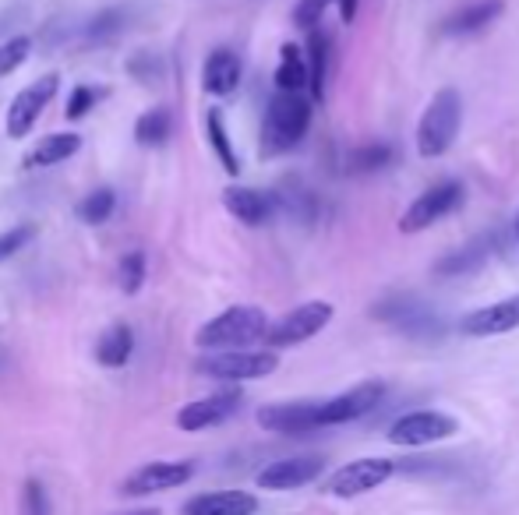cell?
<instances>
[{"instance_id":"cell-39","label":"cell","mask_w":519,"mask_h":515,"mask_svg":"<svg viewBox=\"0 0 519 515\" xmlns=\"http://www.w3.org/2000/svg\"><path fill=\"white\" fill-rule=\"evenodd\" d=\"M121 515H163L159 508H135V512H121Z\"/></svg>"},{"instance_id":"cell-1","label":"cell","mask_w":519,"mask_h":515,"mask_svg":"<svg viewBox=\"0 0 519 515\" xmlns=\"http://www.w3.org/2000/svg\"><path fill=\"white\" fill-rule=\"evenodd\" d=\"M269 318L255 304H234L212 321H205L195 336L198 350L226 353V350H248L251 343H262L269 336Z\"/></svg>"},{"instance_id":"cell-23","label":"cell","mask_w":519,"mask_h":515,"mask_svg":"<svg viewBox=\"0 0 519 515\" xmlns=\"http://www.w3.org/2000/svg\"><path fill=\"white\" fill-rule=\"evenodd\" d=\"M131 353H135V332H131L124 321H117L113 329H106L96 343V360L103 367H110V371H117V367L128 364Z\"/></svg>"},{"instance_id":"cell-12","label":"cell","mask_w":519,"mask_h":515,"mask_svg":"<svg viewBox=\"0 0 519 515\" xmlns=\"http://www.w3.org/2000/svg\"><path fill=\"white\" fill-rule=\"evenodd\" d=\"M519 329V293L505 300H495V304L474 307L459 318V332L470 339H488V336H505V332Z\"/></svg>"},{"instance_id":"cell-30","label":"cell","mask_w":519,"mask_h":515,"mask_svg":"<svg viewBox=\"0 0 519 515\" xmlns=\"http://www.w3.org/2000/svg\"><path fill=\"white\" fill-rule=\"evenodd\" d=\"M124 25H128V11L124 8H106V11H99L89 25H85V36H89L92 43H110V39L121 36Z\"/></svg>"},{"instance_id":"cell-32","label":"cell","mask_w":519,"mask_h":515,"mask_svg":"<svg viewBox=\"0 0 519 515\" xmlns=\"http://www.w3.org/2000/svg\"><path fill=\"white\" fill-rule=\"evenodd\" d=\"M128 68V75L135 78V82H142V85H156L159 78H163V60L156 57V53H149V50H138L135 57L124 64Z\"/></svg>"},{"instance_id":"cell-38","label":"cell","mask_w":519,"mask_h":515,"mask_svg":"<svg viewBox=\"0 0 519 515\" xmlns=\"http://www.w3.org/2000/svg\"><path fill=\"white\" fill-rule=\"evenodd\" d=\"M336 4H339V18H343L346 25L354 22V18H357V4H361V0H336Z\"/></svg>"},{"instance_id":"cell-10","label":"cell","mask_w":519,"mask_h":515,"mask_svg":"<svg viewBox=\"0 0 519 515\" xmlns=\"http://www.w3.org/2000/svg\"><path fill=\"white\" fill-rule=\"evenodd\" d=\"M57 85H61V75H43L36 78L32 85H25L8 106V138H25L36 127V120L43 117V110L50 106V99L57 96Z\"/></svg>"},{"instance_id":"cell-31","label":"cell","mask_w":519,"mask_h":515,"mask_svg":"<svg viewBox=\"0 0 519 515\" xmlns=\"http://www.w3.org/2000/svg\"><path fill=\"white\" fill-rule=\"evenodd\" d=\"M117 283H121V290L128 293H138L145 286V254L142 251H128L121 258V265H117Z\"/></svg>"},{"instance_id":"cell-27","label":"cell","mask_w":519,"mask_h":515,"mask_svg":"<svg viewBox=\"0 0 519 515\" xmlns=\"http://www.w3.org/2000/svg\"><path fill=\"white\" fill-rule=\"evenodd\" d=\"M308 71H311V99L322 103L325 99V78H329V36L322 29H311L308 32Z\"/></svg>"},{"instance_id":"cell-19","label":"cell","mask_w":519,"mask_h":515,"mask_svg":"<svg viewBox=\"0 0 519 515\" xmlns=\"http://www.w3.org/2000/svg\"><path fill=\"white\" fill-rule=\"evenodd\" d=\"M495 244H498L495 233L474 237L467 247H459V251H449L445 258H438L435 272H438V276H470V272H477V269H484V265H488V258L495 254Z\"/></svg>"},{"instance_id":"cell-17","label":"cell","mask_w":519,"mask_h":515,"mask_svg":"<svg viewBox=\"0 0 519 515\" xmlns=\"http://www.w3.org/2000/svg\"><path fill=\"white\" fill-rule=\"evenodd\" d=\"M241 75H244V64L241 57H237L230 46H219V50H212L209 57H205V68H202V89L209 92V96H230V92H237V85H241Z\"/></svg>"},{"instance_id":"cell-28","label":"cell","mask_w":519,"mask_h":515,"mask_svg":"<svg viewBox=\"0 0 519 515\" xmlns=\"http://www.w3.org/2000/svg\"><path fill=\"white\" fill-rule=\"evenodd\" d=\"M113 209H117V195H113L110 187H96L92 195H85L82 202H78V219L89 226H99L106 223V219L113 216Z\"/></svg>"},{"instance_id":"cell-26","label":"cell","mask_w":519,"mask_h":515,"mask_svg":"<svg viewBox=\"0 0 519 515\" xmlns=\"http://www.w3.org/2000/svg\"><path fill=\"white\" fill-rule=\"evenodd\" d=\"M173 135V113L166 106H152L142 117L135 120V142L145 145V149H159L166 145Z\"/></svg>"},{"instance_id":"cell-15","label":"cell","mask_w":519,"mask_h":515,"mask_svg":"<svg viewBox=\"0 0 519 515\" xmlns=\"http://www.w3.org/2000/svg\"><path fill=\"white\" fill-rule=\"evenodd\" d=\"M318 410H322V403H315V399L269 403L258 410V427H265L272 434H308L318 431Z\"/></svg>"},{"instance_id":"cell-40","label":"cell","mask_w":519,"mask_h":515,"mask_svg":"<svg viewBox=\"0 0 519 515\" xmlns=\"http://www.w3.org/2000/svg\"><path fill=\"white\" fill-rule=\"evenodd\" d=\"M0 367H4V350H0Z\"/></svg>"},{"instance_id":"cell-25","label":"cell","mask_w":519,"mask_h":515,"mask_svg":"<svg viewBox=\"0 0 519 515\" xmlns=\"http://www.w3.org/2000/svg\"><path fill=\"white\" fill-rule=\"evenodd\" d=\"M205 135H209V145L216 152L219 166H223L230 177L241 173V159L234 152V142H230V131H226V120H223V110H209L205 113Z\"/></svg>"},{"instance_id":"cell-7","label":"cell","mask_w":519,"mask_h":515,"mask_svg":"<svg viewBox=\"0 0 519 515\" xmlns=\"http://www.w3.org/2000/svg\"><path fill=\"white\" fill-rule=\"evenodd\" d=\"M459 202H463V184H459V180H442V184L428 187V191L417 195L414 205L399 216V233H424L428 226H435L438 219L456 212Z\"/></svg>"},{"instance_id":"cell-5","label":"cell","mask_w":519,"mask_h":515,"mask_svg":"<svg viewBox=\"0 0 519 515\" xmlns=\"http://www.w3.org/2000/svg\"><path fill=\"white\" fill-rule=\"evenodd\" d=\"M279 367V357L272 350H226L198 360V374L216 381H258L269 378Z\"/></svg>"},{"instance_id":"cell-2","label":"cell","mask_w":519,"mask_h":515,"mask_svg":"<svg viewBox=\"0 0 519 515\" xmlns=\"http://www.w3.org/2000/svg\"><path fill=\"white\" fill-rule=\"evenodd\" d=\"M311 127V99L304 92H276L262 120V156H283L297 149Z\"/></svg>"},{"instance_id":"cell-18","label":"cell","mask_w":519,"mask_h":515,"mask_svg":"<svg viewBox=\"0 0 519 515\" xmlns=\"http://www.w3.org/2000/svg\"><path fill=\"white\" fill-rule=\"evenodd\" d=\"M223 205L226 212L244 226H262L272 219L276 212V202H272L265 191H255V187H241V184H230L223 191Z\"/></svg>"},{"instance_id":"cell-16","label":"cell","mask_w":519,"mask_h":515,"mask_svg":"<svg viewBox=\"0 0 519 515\" xmlns=\"http://www.w3.org/2000/svg\"><path fill=\"white\" fill-rule=\"evenodd\" d=\"M322 470H325L322 456L279 459V463H269L258 473V487H262V491H294V487H304L311 484V480H318Z\"/></svg>"},{"instance_id":"cell-13","label":"cell","mask_w":519,"mask_h":515,"mask_svg":"<svg viewBox=\"0 0 519 515\" xmlns=\"http://www.w3.org/2000/svg\"><path fill=\"white\" fill-rule=\"evenodd\" d=\"M195 477V463L188 459H177V463H145L142 470H135L121 484L124 498H145V494L170 491V487H181Z\"/></svg>"},{"instance_id":"cell-33","label":"cell","mask_w":519,"mask_h":515,"mask_svg":"<svg viewBox=\"0 0 519 515\" xmlns=\"http://www.w3.org/2000/svg\"><path fill=\"white\" fill-rule=\"evenodd\" d=\"M32 53V39L29 36H11L8 43H0V78L18 71L29 60Z\"/></svg>"},{"instance_id":"cell-21","label":"cell","mask_w":519,"mask_h":515,"mask_svg":"<svg viewBox=\"0 0 519 515\" xmlns=\"http://www.w3.org/2000/svg\"><path fill=\"white\" fill-rule=\"evenodd\" d=\"M505 15V0H474L467 8H459L456 15L445 18L442 32L445 36H474V32L495 25Z\"/></svg>"},{"instance_id":"cell-36","label":"cell","mask_w":519,"mask_h":515,"mask_svg":"<svg viewBox=\"0 0 519 515\" xmlns=\"http://www.w3.org/2000/svg\"><path fill=\"white\" fill-rule=\"evenodd\" d=\"M329 4H336V0H297V8H294V22L301 25V29H315L318 22H322L325 8Z\"/></svg>"},{"instance_id":"cell-20","label":"cell","mask_w":519,"mask_h":515,"mask_svg":"<svg viewBox=\"0 0 519 515\" xmlns=\"http://www.w3.org/2000/svg\"><path fill=\"white\" fill-rule=\"evenodd\" d=\"M258 498L248 491H209L184 505V515H255Z\"/></svg>"},{"instance_id":"cell-3","label":"cell","mask_w":519,"mask_h":515,"mask_svg":"<svg viewBox=\"0 0 519 515\" xmlns=\"http://www.w3.org/2000/svg\"><path fill=\"white\" fill-rule=\"evenodd\" d=\"M459 124H463V96L456 89H438L417 120V156L442 159L456 142Z\"/></svg>"},{"instance_id":"cell-37","label":"cell","mask_w":519,"mask_h":515,"mask_svg":"<svg viewBox=\"0 0 519 515\" xmlns=\"http://www.w3.org/2000/svg\"><path fill=\"white\" fill-rule=\"evenodd\" d=\"M22 505H25V515H50V498H46L39 480H25Z\"/></svg>"},{"instance_id":"cell-34","label":"cell","mask_w":519,"mask_h":515,"mask_svg":"<svg viewBox=\"0 0 519 515\" xmlns=\"http://www.w3.org/2000/svg\"><path fill=\"white\" fill-rule=\"evenodd\" d=\"M32 237H36V226H32V223H22V226H15V230L0 233V262L15 258V254L22 251V247L29 244Z\"/></svg>"},{"instance_id":"cell-41","label":"cell","mask_w":519,"mask_h":515,"mask_svg":"<svg viewBox=\"0 0 519 515\" xmlns=\"http://www.w3.org/2000/svg\"><path fill=\"white\" fill-rule=\"evenodd\" d=\"M516 237H519V216H516Z\"/></svg>"},{"instance_id":"cell-9","label":"cell","mask_w":519,"mask_h":515,"mask_svg":"<svg viewBox=\"0 0 519 515\" xmlns=\"http://www.w3.org/2000/svg\"><path fill=\"white\" fill-rule=\"evenodd\" d=\"M392 473H396V463H392V459H382V456L354 459V463L339 466V470L325 480V494H332V498H361V494L382 487Z\"/></svg>"},{"instance_id":"cell-11","label":"cell","mask_w":519,"mask_h":515,"mask_svg":"<svg viewBox=\"0 0 519 515\" xmlns=\"http://www.w3.org/2000/svg\"><path fill=\"white\" fill-rule=\"evenodd\" d=\"M382 399H385V381H361L354 389L325 399L322 410H318V427H336V424H350V420L368 417Z\"/></svg>"},{"instance_id":"cell-29","label":"cell","mask_w":519,"mask_h":515,"mask_svg":"<svg viewBox=\"0 0 519 515\" xmlns=\"http://www.w3.org/2000/svg\"><path fill=\"white\" fill-rule=\"evenodd\" d=\"M396 159V149L389 142H368L361 149L350 152V170L354 173H375V170H385V166Z\"/></svg>"},{"instance_id":"cell-8","label":"cell","mask_w":519,"mask_h":515,"mask_svg":"<svg viewBox=\"0 0 519 515\" xmlns=\"http://www.w3.org/2000/svg\"><path fill=\"white\" fill-rule=\"evenodd\" d=\"M371 314L382 321H389V325H396V329H403L414 339H438L445 329L442 318H438L428 304H421L417 297H410V293H399V297L382 300Z\"/></svg>"},{"instance_id":"cell-35","label":"cell","mask_w":519,"mask_h":515,"mask_svg":"<svg viewBox=\"0 0 519 515\" xmlns=\"http://www.w3.org/2000/svg\"><path fill=\"white\" fill-rule=\"evenodd\" d=\"M96 103H99V89H92V85H78V89L71 92L68 110H64V117H68V120H82L85 113H89Z\"/></svg>"},{"instance_id":"cell-22","label":"cell","mask_w":519,"mask_h":515,"mask_svg":"<svg viewBox=\"0 0 519 515\" xmlns=\"http://www.w3.org/2000/svg\"><path fill=\"white\" fill-rule=\"evenodd\" d=\"M308 85H311L308 53L294 43H283V50H279V68H276V92H304Z\"/></svg>"},{"instance_id":"cell-14","label":"cell","mask_w":519,"mask_h":515,"mask_svg":"<svg viewBox=\"0 0 519 515\" xmlns=\"http://www.w3.org/2000/svg\"><path fill=\"white\" fill-rule=\"evenodd\" d=\"M241 403H244V396L237 389L212 392V396L181 406L177 427H181V431H205V427H216V424H223V420L234 417V413L241 410Z\"/></svg>"},{"instance_id":"cell-4","label":"cell","mask_w":519,"mask_h":515,"mask_svg":"<svg viewBox=\"0 0 519 515\" xmlns=\"http://www.w3.org/2000/svg\"><path fill=\"white\" fill-rule=\"evenodd\" d=\"M332 314H336V307H332L329 300H304V304H297L294 311H286L283 318L272 325L265 343H269L272 350L308 343V339H315L322 329H329Z\"/></svg>"},{"instance_id":"cell-6","label":"cell","mask_w":519,"mask_h":515,"mask_svg":"<svg viewBox=\"0 0 519 515\" xmlns=\"http://www.w3.org/2000/svg\"><path fill=\"white\" fill-rule=\"evenodd\" d=\"M452 434H459V420L442 410L403 413V417L392 420V427H389V441L399 448L435 445V441H445V438H452Z\"/></svg>"},{"instance_id":"cell-24","label":"cell","mask_w":519,"mask_h":515,"mask_svg":"<svg viewBox=\"0 0 519 515\" xmlns=\"http://www.w3.org/2000/svg\"><path fill=\"white\" fill-rule=\"evenodd\" d=\"M82 149V138L71 135V131H61V135H46L36 149L25 156V166L29 170H43V166H57L64 159H71L75 152Z\"/></svg>"}]
</instances>
